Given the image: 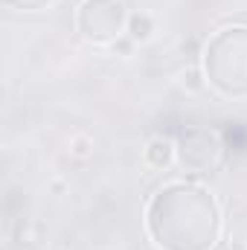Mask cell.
<instances>
[{
    "instance_id": "6da1fadb",
    "label": "cell",
    "mask_w": 247,
    "mask_h": 250,
    "mask_svg": "<svg viewBox=\"0 0 247 250\" xmlns=\"http://www.w3.org/2000/svg\"><path fill=\"white\" fill-rule=\"evenodd\" d=\"M105 3H108V0H84V3H82V6H87L90 12H96V21L82 23L84 35H87L90 41H96V44H108V41L120 38V35H123V26L128 23V15H125L123 3H117L108 15L102 12V9H105Z\"/></svg>"
},
{
    "instance_id": "7a4b0ae2",
    "label": "cell",
    "mask_w": 247,
    "mask_h": 250,
    "mask_svg": "<svg viewBox=\"0 0 247 250\" xmlns=\"http://www.w3.org/2000/svg\"><path fill=\"white\" fill-rule=\"evenodd\" d=\"M175 157H178V148H175V143H172L169 137H163V134L151 137V140L145 143V148H143V160H145L154 172H166V169L175 163Z\"/></svg>"
},
{
    "instance_id": "3957f363",
    "label": "cell",
    "mask_w": 247,
    "mask_h": 250,
    "mask_svg": "<svg viewBox=\"0 0 247 250\" xmlns=\"http://www.w3.org/2000/svg\"><path fill=\"white\" fill-rule=\"evenodd\" d=\"M125 35L134 41V44H143L154 35V21L148 12H134L128 15V23H125Z\"/></svg>"
},
{
    "instance_id": "277c9868",
    "label": "cell",
    "mask_w": 247,
    "mask_h": 250,
    "mask_svg": "<svg viewBox=\"0 0 247 250\" xmlns=\"http://www.w3.org/2000/svg\"><path fill=\"white\" fill-rule=\"evenodd\" d=\"M67 154H70L73 160H90V157H93V137L84 134V131L70 134V140H67Z\"/></svg>"
},
{
    "instance_id": "5b68a950",
    "label": "cell",
    "mask_w": 247,
    "mask_h": 250,
    "mask_svg": "<svg viewBox=\"0 0 247 250\" xmlns=\"http://www.w3.org/2000/svg\"><path fill=\"white\" fill-rule=\"evenodd\" d=\"M64 189H67V184H64L62 178H56V181H50V192H53V195H62Z\"/></svg>"
}]
</instances>
